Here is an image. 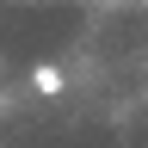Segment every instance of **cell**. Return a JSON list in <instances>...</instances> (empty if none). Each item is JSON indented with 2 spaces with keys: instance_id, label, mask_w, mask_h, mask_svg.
<instances>
[{
  "instance_id": "1",
  "label": "cell",
  "mask_w": 148,
  "mask_h": 148,
  "mask_svg": "<svg viewBox=\"0 0 148 148\" xmlns=\"http://www.w3.org/2000/svg\"><path fill=\"white\" fill-rule=\"evenodd\" d=\"M31 80H37V92H62V68H37Z\"/></svg>"
}]
</instances>
